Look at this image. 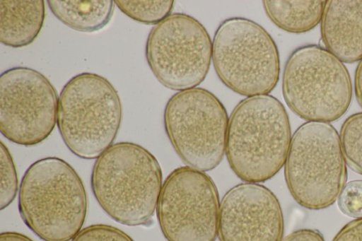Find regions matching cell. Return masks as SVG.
<instances>
[{
	"instance_id": "cell-4",
	"label": "cell",
	"mask_w": 362,
	"mask_h": 241,
	"mask_svg": "<svg viewBox=\"0 0 362 241\" xmlns=\"http://www.w3.org/2000/svg\"><path fill=\"white\" fill-rule=\"evenodd\" d=\"M122 107L112 83L94 73L71 78L59 97L57 124L75 155L95 159L110 148L120 127Z\"/></svg>"
},
{
	"instance_id": "cell-10",
	"label": "cell",
	"mask_w": 362,
	"mask_h": 241,
	"mask_svg": "<svg viewBox=\"0 0 362 241\" xmlns=\"http://www.w3.org/2000/svg\"><path fill=\"white\" fill-rule=\"evenodd\" d=\"M219 208L212 179L185 166L174 170L163 182L156 213L168 241H215Z\"/></svg>"
},
{
	"instance_id": "cell-21",
	"label": "cell",
	"mask_w": 362,
	"mask_h": 241,
	"mask_svg": "<svg viewBox=\"0 0 362 241\" xmlns=\"http://www.w3.org/2000/svg\"><path fill=\"white\" fill-rule=\"evenodd\" d=\"M71 241H134L122 230L109 225L95 224L81 230Z\"/></svg>"
},
{
	"instance_id": "cell-16",
	"label": "cell",
	"mask_w": 362,
	"mask_h": 241,
	"mask_svg": "<svg viewBox=\"0 0 362 241\" xmlns=\"http://www.w3.org/2000/svg\"><path fill=\"white\" fill-rule=\"evenodd\" d=\"M265 13L278 28L291 33L311 30L321 22L326 1H264Z\"/></svg>"
},
{
	"instance_id": "cell-3",
	"label": "cell",
	"mask_w": 362,
	"mask_h": 241,
	"mask_svg": "<svg viewBox=\"0 0 362 241\" xmlns=\"http://www.w3.org/2000/svg\"><path fill=\"white\" fill-rule=\"evenodd\" d=\"M87 208L83 183L65 160L47 157L26 170L19 187L18 211L42 240H71L83 225Z\"/></svg>"
},
{
	"instance_id": "cell-17",
	"label": "cell",
	"mask_w": 362,
	"mask_h": 241,
	"mask_svg": "<svg viewBox=\"0 0 362 241\" xmlns=\"http://www.w3.org/2000/svg\"><path fill=\"white\" fill-rule=\"evenodd\" d=\"M127 16L137 22L157 25L170 15L173 1H114Z\"/></svg>"
},
{
	"instance_id": "cell-12",
	"label": "cell",
	"mask_w": 362,
	"mask_h": 241,
	"mask_svg": "<svg viewBox=\"0 0 362 241\" xmlns=\"http://www.w3.org/2000/svg\"><path fill=\"white\" fill-rule=\"evenodd\" d=\"M284 218L279 200L255 183L231 188L220 204L219 241H281Z\"/></svg>"
},
{
	"instance_id": "cell-2",
	"label": "cell",
	"mask_w": 362,
	"mask_h": 241,
	"mask_svg": "<svg viewBox=\"0 0 362 241\" xmlns=\"http://www.w3.org/2000/svg\"><path fill=\"white\" fill-rule=\"evenodd\" d=\"M291 138L288 114L277 98L269 94L248 97L230 114L225 153L238 177L257 184L284 165Z\"/></svg>"
},
{
	"instance_id": "cell-8",
	"label": "cell",
	"mask_w": 362,
	"mask_h": 241,
	"mask_svg": "<svg viewBox=\"0 0 362 241\" xmlns=\"http://www.w3.org/2000/svg\"><path fill=\"white\" fill-rule=\"evenodd\" d=\"M166 134L182 160L200 171L215 168L226 151L228 117L211 92L193 88L175 93L164 110Z\"/></svg>"
},
{
	"instance_id": "cell-24",
	"label": "cell",
	"mask_w": 362,
	"mask_h": 241,
	"mask_svg": "<svg viewBox=\"0 0 362 241\" xmlns=\"http://www.w3.org/2000/svg\"><path fill=\"white\" fill-rule=\"evenodd\" d=\"M354 90L356 98L362 107V59L359 61L355 71Z\"/></svg>"
},
{
	"instance_id": "cell-14",
	"label": "cell",
	"mask_w": 362,
	"mask_h": 241,
	"mask_svg": "<svg viewBox=\"0 0 362 241\" xmlns=\"http://www.w3.org/2000/svg\"><path fill=\"white\" fill-rule=\"evenodd\" d=\"M45 17L42 0H1V42L14 48L30 45L40 33Z\"/></svg>"
},
{
	"instance_id": "cell-7",
	"label": "cell",
	"mask_w": 362,
	"mask_h": 241,
	"mask_svg": "<svg viewBox=\"0 0 362 241\" xmlns=\"http://www.w3.org/2000/svg\"><path fill=\"white\" fill-rule=\"evenodd\" d=\"M212 61L222 83L248 97L268 95L280 74L276 45L256 22L235 17L218 27L212 42Z\"/></svg>"
},
{
	"instance_id": "cell-15",
	"label": "cell",
	"mask_w": 362,
	"mask_h": 241,
	"mask_svg": "<svg viewBox=\"0 0 362 241\" xmlns=\"http://www.w3.org/2000/svg\"><path fill=\"white\" fill-rule=\"evenodd\" d=\"M47 2L61 22L74 30L85 33L104 28L112 18L115 4L111 0H49Z\"/></svg>"
},
{
	"instance_id": "cell-5",
	"label": "cell",
	"mask_w": 362,
	"mask_h": 241,
	"mask_svg": "<svg viewBox=\"0 0 362 241\" xmlns=\"http://www.w3.org/2000/svg\"><path fill=\"white\" fill-rule=\"evenodd\" d=\"M287 187L294 200L310 210L332 205L346 184L340 138L327 122H308L293 134L284 164Z\"/></svg>"
},
{
	"instance_id": "cell-19",
	"label": "cell",
	"mask_w": 362,
	"mask_h": 241,
	"mask_svg": "<svg viewBox=\"0 0 362 241\" xmlns=\"http://www.w3.org/2000/svg\"><path fill=\"white\" fill-rule=\"evenodd\" d=\"M0 208L8 207L15 199L18 190V181L13 158L8 148L1 141Z\"/></svg>"
},
{
	"instance_id": "cell-11",
	"label": "cell",
	"mask_w": 362,
	"mask_h": 241,
	"mask_svg": "<svg viewBox=\"0 0 362 241\" xmlns=\"http://www.w3.org/2000/svg\"><path fill=\"white\" fill-rule=\"evenodd\" d=\"M59 98L50 81L18 66L0 76V130L10 141L30 146L45 140L57 123Z\"/></svg>"
},
{
	"instance_id": "cell-22",
	"label": "cell",
	"mask_w": 362,
	"mask_h": 241,
	"mask_svg": "<svg viewBox=\"0 0 362 241\" xmlns=\"http://www.w3.org/2000/svg\"><path fill=\"white\" fill-rule=\"evenodd\" d=\"M332 241H362V218H356L345 225Z\"/></svg>"
},
{
	"instance_id": "cell-18",
	"label": "cell",
	"mask_w": 362,
	"mask_h": 241,
	"mask_svg": "<svg viewBox=\"0 0 362 241\" xmlns=\"http://www.w3.org/2000/svg\"><path fill=\"white\" fill-rule=\"evenodd\" d=\"M339 138L346 163L362 175V112L354 114L344 122Z\"/></svg>"
},
{
	"instance_id": "cell-6",
	"label": "cell",
	"mask_w": 362,
	"mask_h": 241,
	"mask_svg": "<svg viewBox=\"0 0 362 241\" xmlns=\"http://www.w3.org/2000/svg\"><path fill=\"white\" fill-rule=\"evenodd\" d=\"M282 93L288 107L308 122H330L346 112L352 86L344 64L325 47L308 45L288 58Z\"/></svg>"
},
{
	"instance_id": "cell-25",
	"label": "cell",
	"mask_w": 362,
	"mask_h": 241,
	"mask_svg": "<svg viewBox=\"0 0 362 241\" xmlns=\"http://www.w3.org/2000/svg\"><path fill=\"white\" fill-rule=\"evenodd\" d=\"M0 241H33L28 236L16 232H4L0 235Z\"/></svg>"
},
{
	"instance_id": "cell-9",
	"label": "cell",
	"mask_w": 362,
	"mask_h": 241,
	"mask_svg": "<svg viewBox=\"0 0 362 241\" xmlns=\"http://www.w3.org/2000/svg\"><path fill=\"white\" fill-rule=\"evenodd\" d=\"M146 58L158 81L171 90L195 88L206 78L212 59V42L194 17L173 13L151 30Z\"/></svg>"
},
{
	"instance_id": "cell-23",
	"label": "cell",
	"mask_w": 362,
	"mask_h": 241,
	"mask_svg": "<svg viewBox=\"0 0 362 241\" xmlns=\"http://www.w3.org/2000/svg\"><path fill=\"white\" fill-rule=\"evenodd\" d=\"M281 241H325L321 233L313 229H301L293 232Z\"/></svg>"
},
{
	"instance_id": "cell-13",
	"label": "cell",
	"mask_w": 362,
	"mask_h": 241,
	"mask_svg": "<svg viewBox=\"0 0 362 241\" xmlns=\"http://www.w3.org/2000/svg\"><path fill=\"white\" fill-rule=\"evenodd\" d=\"M320 23L327 50L342 62L362 59V0L326 1Z\"/></svg>"
},
{
	"instance_id": "cell-20",
	"label": "cell",
	"mask_w": 362,
	"mask_h": 241,
	"mask_svg": "<svg viewBox=\"0 0 362 241\" xmlns=\"http://www.w3.org/2000/svg\"><path fill=\"white\" fill-rule=\"evenodd\" d=\"M338 206L345 215L362 218V180L347 182L340 193Z\"/></svg>"
},
{
	"instance_id": "cell-1",
	"label": "cell",
	"mask_w": 362,
	"mask_h": 241,
	"mask_svg": "<svg viewBox=\"0 0 362 241\" xmlns=\"http://www.w3.org/2000/svg\"><path fill=\"white\" fill-rule=\"evenodd\" d=\"M90 185L102 209L128 226L151 220L162 184V172L154 155L132 142L112 145L94 163Z\"/></svg>"
}]
</instances>
